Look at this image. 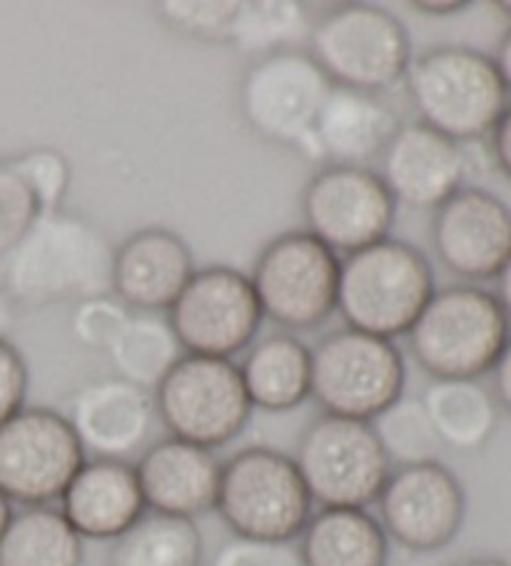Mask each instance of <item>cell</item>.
<instances>
[{
    "label": "cell",
    "mask_w": 511,
    "mask_h": 566,
    "mask_svg": "<svg viewBox=\"0 0 511 566\" xmlns=\"http://www.w3.org/2000/svg\"><path fill=\"white\" fill-rule=\"evenodd\" d=\"M113 248L81 214L43 212L0 265V292L13 307H48L111 292Z\"/></svg>",
    "instance_id": "cell-1"
},
{
    "label": "cell",
    "mask_w": 511,
    "mask_h": 566,
    "mask_svg": "<svg viewBox=\"0 0 511 566\" xmlns=\"http://www.w3.org/2000/svg\"><path fill=\"white\" fill-rule=\"evenodd\" d=\"M437 292L435 268L405 240H379L342 258L337 312L350 329L392 339L407 337Z\"/></svg>",
    "instance_id": "cell-2"
},
{
    "label": "cell",
    "mask_w": 511,
    "mask_h": 566,
    "mask_svg": "<svg viewBox=\"0 0 511 566\" xmlns=\"http://www.w3.org/2000/svg\"><path fill=\"white\" fill-rule=\"evenodd\" d=\"M407 95L419 123L459 145L489 138L509 93L491 55L469 45H435L411 57Z\"/></svg>",
    "instance_id": "cell-3"
},
{
    "label": "cell",
    "mask_w": 511,
    "mask_h": 566,
    "mask_svg": "<svg viewBox=\"0 0 511 566\" xmlns=\"http://www.w3.org/2000/svg\"><path fill=\"white\" fill-rule=\"evenodd\" d=\"M511 325L494 292L479 285L437 290L407 332L409 353L431 379H479L494 369Z\"/></svg>",
    "instance_id": "cell-4"
},
{
    "label": "cell",
    "mask_w": 511,
    "mask_h": 566,
    "mask_svg": "<svg viewBox=\"0 0 511 566\" xmlns=\"http://www.w3.org/2000/svg\"><path fill=\"white\" fill-rule=\"evenodd\" d=\"M307 53L334 87L385 95L411 63L407 25L387 8L342 3L312 21Z\"/></svg>",
    "instance_id": "cell-5"
},
{
    "label": "cell",
    "mask_w": 511,
    "mask_h": 566,
    "mask_svg": "<svg viewBox=\"0 0 511 566\" xmlns=\"http://www.w3.org/2000/svg\"><path fill=\"white\" fill-rule=\"evenodd\" d=\"M215 512L238 539L292 544L314 504L292 457L254 444L222 462Z\"/></svg>",
    "instance_id": "cell-6"
},
{
    "label": "cell",
    "mask_w": 511,
    "mask_h": 566,
    "mask_svg": "<svg viewBox=\"0 0 511 566\" xmlns=\"http://www.w3.org/2000/svg\"><path fill=\"white\" fill-rule=\"evenodd\" d=\"M407 363L392 339L342 327L312 349L310 399L322 415L372 422L405 397Z\"/></svg>",
    "instance_id": "cell-7"
},
{
    "label": "cell",
    "mask_w": 511,
    "mask_h": 566,
    "mask_svg": "<svg viewBox=\"0 0 511 566\" xmlns=\"http://www.w3.org/2000/svg\"><path fill=\"white\" fill-rule=\"evenodd\" d=\"M292 460L317 510H369L395 470L369 422L332 415L302 429Z\"/></svg>",
    "instance_id": "cell-8"
},
{
    "label": "cell",
    "mask_w": 511,
    "mask_h": 566,
    "mask_svg": "<svg viewBox=\"0 0 511 566\" xmlns=\"http://www.w3.org/2000/svg\"><path fill=\"white\" fill-rule=\"evenodd\" d=\"M340 262L307 230L270 240L250 272L262 317L290 335L322 327L337 312Z\"/></svg>",
    "instance_id": "cell-9"
},
{
    "label": "cell",
    "mask_w": 511,
    "mask_h": 566,
    "mask_svg": "<svg viewBox=\"0 0 511 566\" xmlns=\"http://www.w3.org/2000/svg\"><path fill=\"white\" fill-rule=\"evenodd\" d=\"M153 397L167 437L212 452L234 442L254 412L234 359L182 355Z\"/></svg>",
    "instance_id": "cell-10"
},
{
    "label": "cell",
    "mask_w": 511,
    "mask_h": 566,
    "mask_svg": "<svg viewBox=\"0 0 511 566\" xmlns=\"http://www.w3.org/2000/svg\"><path fill=\"white\" fill-rule=\"evenodd\" d=\"M332 83L302 48L254 55L240 83V111L262 140L307 150Z\"/></svg>",
    "instance_id": "cell-11"
},
{
    "label": "cell",
    "mask_w": 511,
    "mask_h": 566,
    "mask_svg": "<svg viewBox=\"0 0 511 566\" xmlns=\"http://www.w3.org/2000/svg\"><path fill=\"white\" fill-rule=\"evenodd\" d=\"M165 317L185 355L215 359L248 353L264 319L250 275L230 265L195 270Z\"/></svg>",
    "instance_id": "cell-12"
},
{
    "label": "cell",
    "mask_w": 511,
    "mask_h": 566,
    "mask_svg": "<svg viewBox=\"0 0 511 566\" xmlns=\"http://www.w3.org/2000/svg\"><path fill=\"white\" fill-rule=\"evenodd\" d=\"M85 460L71 419L51 407H25L0 424V492L11 504H58Z\"/></svg>",
    "instance_id": "cell-13"
},
{
    "label": "cell",
    "mask_w": 511,
    "mask_h": 566,
    "mask_svg": "<svg viewBox=\"0 0 511 566\" xmlns=\"http://www.w3.org/2000/svg\"><path fill=\"white\" fill-rule=\"evenodd\" d=\"M397 208L375 168L322 165L302 190L304 230L342 258L387 240Z\"/></svg>",
    "instance_id": "cell-14"
},
{
    "label": "cell",
    "mask_w": 511,
    "mask_h": 566,
    "mask_svg": "<svg viewBox=\"0 0 511 566\" xmlns=\"http://www.w3.org/2000/svg\"><path fill=\"white\" fill-rule=\"evenodd\" d=\"M387 539L415 554H435L457 539L467 520V492L447 464L395 467L377 496Z\"/></svg>",
    "instance_id": "cell-15"
},
{
    "label": "cell",
    "mask_w": 511,
    "mask_h": 566,
    "mask_svg": "<svg viewBox=\"0 0 511 566\" xmlns=\"http://www.w3.org/2000/svg\"><path fill=\"white\" fill-rule=\"evenodd\" d=\"M431 248L451 275L479 285L511 258V210L484 188H461L431 214Z\"/></svg>",
    "instance_id": "cell-16"
},
{
    "label": "cell",
    "mask_w": 511,
    "mask_h": 566,
    "mask_svg": "<svg viewBox=\"0 0 511 566\" xmlns=\"http://www.w3.org/2000/svg\"><path fill=\"white\" fill-rule=\"evenodd\" d=\"M377 172L397 205L435 212L465 188L469 155L465 145L449 140L425 123H401L379 158Z\"/></svg>",
    "instance_id": "cell-17"
},
{
    "label": "cell",
    "mask_w": 511,
    "mask_h": 566,
    "mask_svg": "<svg viewBox=\"0 0 511 566\" xmlns=\"http://www.w3.org/2000/svg\"><path fill=\"white\" fill-rule=\"evenodd\" d=\"M195 255L180 232L143 228L113 250L111 292L131 312L163 315L195 275Z\"/></svg>",
    "instance_id": "cell-18"
},
{
    "label": "cell",
    "mask_w": 511,
    "mask_h": 566,
    "mask_svg": "<svg viewBox=\"0 0 511 566\" xmlns=\"http://www.w3.org/2000/svg\"><path fill=\"white\" fill-rule=\"evenodd\" d=\"M67 419L85 454L127 462L150 442L157 422L155 397L121 377H105L75 395Z\"/></svg>",
    "instance_id": "cell-19"
},
{
    "label": "cell",
    "mask_w": 511,
    "mask_h": 566,
    "mask_svg": "<svg viewBox=\"0 0 511 566\" xmlns=\"http://www.w3.org/2000/svg\"><path fill=\"white\" fill-rule=\"evenodd\" d=\"M147 512L198 520L215 512L222 462L212 449L165 437L147 444L135 462Z\"/></svg>",
    "instance_id": "cell-20"
},
{
    "label": "cell",
    "mask_w": 511,
    "mask_h": 566,
    "mask_svg": "<svg viewBox=\"0 0 511 566\" xmlns=\"http://www.w3.org/2000/svg\"><path fill=\"white\" fill-rule=\"evenodd\" d=\"M399 115L385 95L332 87L304 155L324 165L369 168L399 130Z\"/></svg>",
    "instance_id": "cell-21"
},
{
    "label": "cell",
    "mask_w": 511,
    "mask_h": 566,
    "mask_svg": "<svg viewBox=\"0 0 511 566\" xmlns=\"http://www.w3.org/2000/svg\"><path fill=\"white\" fill-rule=\"evenodd\" d=\"M58 510L83 542H115L147 512L135 464L91 457L65 486Z\"/></svg>",
    "instance_id": "cell-22"
},
{
    "label": "cell",
    "mask_w": 511,
    "mask_h": 566,
    "mask_svg": "<svg viewBox=\"0 0 511 566\" xmlns=\"http://www.w3.org/2000/svg\"><path fill=\"white\" fill-rule=\"evenodd\" d=\"M240 377L252 409L292 412L312 392V349L290 332L258 337L242 355Z\"/></svg>",
    "instance_id": "cell-23"
},
{
    "label": "cell",
    "mask_w": 511,
    "mask_h": 566,
    "mask_svg": "<svg viewBox=\"0 0 511 566\" xmlns=\"http://www.w3.org/2000/svg\"><path fill=\"white\" fill-rule=\"evenodd\" d=\"M389 539L369 510H314L298 536L304 566H387Z\"/></svg>",
    "instance_id": "cell-24"
},
{
    "label": "cell",
    "mask_w": 511,
    "mask_h": 566,
    "mask_svg": "<svg viewBox=\"0 0 511 566\" xmlns=\"http://www.w3.org/2000/svg\"><path fill=\"white\" fill-rule=\"evenodd\" d=\"M445 449L479 452L499 424V405L479 379H431L419 397Z\"/></svg>",
    "instance_id": "cell-25"
},
{
    "label": "cell",
    "mask_w": 511,
    "mask_h": 566,
    "mask_svg": "<svg viewBox=\"0 0 511 566\" xmlns=\"http://www.w3.org/2000/svg\"><path fill=\"white\" fill-rule=\"evenodd\" d=\"M85 544L58 506H23L0 534V566H83Z\"/></svg>",
    "instance_id": "cell-26"
},
{
    "label": "cell",
    "mask_w": 511,
    "mask_h": 566,
    "mask_svg": "<svg viewBox=\"0 0 511 566\" xmlns=\"http://www.w3.org/2000/svg\"><path fill=\"white\" fill-rule=\"evenodd\" d=\"M205 542L192 520L145 512L111 542L105 566H202Z\"/></svg>",
    "instance_id": "cell-27"
},
{
    "label": "cell",
    "mask_w": 511,
    "mask_h": 566,
    "mask_svg": "<svg viewBox=\"0 0 511 566\" xmlns=\"http://www.w3.org/2000/svg\"><path fill=\"white\" fill-rule=\"evenodd\" d=\"M105 355L111 357L115 377L155 392L185 353L167 317L133 312Z\"/></svg>",
    "instance_id": "cell-28"
},
{
    "label": "cell",
    "mask_w": 511,
    "mask_h": 566,
    "mask_svg": "<svg viewBox=\"0 0 511 566\" xmlns=\"http://www.w3.org/2000/svg\"><path fill=\"white\" fill-rule=\"evenodd\" d=\"M310 28V13L304 11L302 3L254 0V3H240L232 45L258 55L284 51V48H300V43H307Z\"/></svg>",
    "instance_id": "cell-29"
},
{
    "label": "cell",
    "mask_w": 511,
    "mask_h": 566,
    "mask_svg": "<svg viewBox=\"0 0 511 566\" xmlns=\"http://www.w3.org/2000/svg\"><path fill=\"white\" fill-rule=\"evenodd\" d=\"M372 429L385 449L392 467H407L421 462H437L441 447L435 424L427 415L421 399L399 397L377 419H372Z\"/></svg>",
    "instance_id": "cell-30"
},
{
    "label": "cell",
    "mask_w": 511,
    "mask_h": 566,
    "mask_svg": "<svg viewBox=\"0 0 511 566\" xmlns=\"http://www.w3.org/2000/svg\"><path fill=\"white\" fill-rule=\"evenodd\" d=\"M157 15L175 33L205 43H232L240 15V0H165Z\"/></svg>",
    "instance_id": "cell-31"
},
{
    "label": "cell",
    "mask_w": 511,
    "mask_h": 566,
    "mask_svg": "<svg viewBox=\"0 0 511 566\" xmlns=\"http://www.w3.org/2000/svg\"><path fill=\"white\" fill-rule=\"evenodd\" d=\"M41 214V205L13 163L0 160V265L21 245Z\"/></svg>",
    "instance_id": "cell-32"
},
{
    "label": "cell",
    "mask_w": 511,
    "mask_h": 566,
    "mask_svg": "<svg viewBox=\"0 0 511 566\" xmlns=\"http://www.w3.org/2000/svg\"><path fill=\"white\" fill-rule=\"evenodd\" d=\"M131 315L133 312L113 292H103V295L75 302L71 332L77 345L95 349V353H107Z\"/></svg>",
    "instance_id": "cell-33"
},
{
    "label": "cell",
    "mask_w": 511,
    "mask_h": 566,
    "mask_svg": "<svg viewBox=\"0 0 511 566\" xmlns=\"http://www.w3.org/2000/svg\"><path fill=\"white\" fill-rule=\"evenodd\" d=\"M11 163L35 195L41 212L63 210V200L67 188H71V165H67L63 153L53 148H35L18 155Z\"/></svg>",
    "instance_id": "cell-34"
},
{
    "label": "cell",
    "mask_w": 511,
    "mask_h": 566,
    "mask_svg": "<svg viewBox=\"0 0 511 566\" xmlns=\"http://www.w3.org/2000/svg\"><path fill=\"white\" fill-rule=\"evenodd\" d=\"M28 387H31V373L25 357L11 339L0 337V424L28 407Z\"/></svg>",
    "instance_id": "cell-35"
},
{
    "label": "cell",
    "mask_w": 511,
    "mask_h": 566,
    "mask_svg": "<svg viewBox=\"0 0 511 566\" xmlns=\"http://www.w3.org/2000/svg\"><path fill=\"white\" fill-rule=\"evenodd\" d=\"M212 566H304L292 544L250 542L232 536L215 554Z\"/></svg>",
    "instance_id": "cell-36"
},
{
    "label": "cell",
    "mask_w": 511,
    "mask_h": 566,
    "mask_svg": "<svg viewBox=\"0 0 511 566\" xmlns=\"http://www.w3.org/2000/svg\"><path fill=\"white\" fill-rule=\"evenodd\" d=\"M489 155L497 170L511 180V103L499 115V120L489 133Z\"/></svg>",
    "instance_id": "cell-37"
},
{
    "label": "cell",
    "mask_w": 511,
    "mask_h": 566,
    "mask_svg": "<svg viewBox=\"0 0 511 566\" xmlns=\"http://www.w3.org/2000/svg\"><path fill=\"white\" fill-rule=\"evenodd\" d=\"M491 395H494L499 409L511 417V337L504 347V353L499 355L494 369H491Z\"/></svg>",
    "instance_id": "cell-38"
},
{
    "label": "cell",
    "mask_w": 511,
    "mask_h": 566,
    "mask_svg": "<svg viewBox=\"0 0 511 566\" xmlns=\"http://www.w3.org/2000/svg\"><path fill=\"white\" fill-rule=\"evenodd\" d=\"M497 65V73L501 77V83H504L507 93H511V28L504 33V38H501L499 45H497V53L494 57H491Z\"/></svg>",
    "instance_id": "cell-39"
},
{
    "label": "cell",
    "mask_w": 511,
    "mask_h": 566,
    "mask_svg": "<svg viewBox=\"0 0 511 566\" xmlns=\"http://www.w3.org/2000/svg\"><path fill=\"white\" fill-rule=\"evenodd\" d=\"M494 297L511 325V258L507 260V265L501 268L499 275L494 277Z\"/></svg>",
    "instance_id": "cell-40"
},
{
    "label": "cell",
    "mask_w": 511,
    "mask_h": 566,
    "mask_svg": "<svg viewBox=\"0 0 511 566\" xmlns=\"http://www.w3.org/2000/svg\"><path fill=\"white\" fill-rule=\"evenodd\" d=\"M415 11L421 15H431V18H445V15H457L461 11H467L469 3H459V0H447V3H411Z\"/></svg>",
    "instance_id": "cell-41"
},
{
    "label": "cell",
    "mask_w": 511,
    "mask_h": 566,
    "mask_svg": "<svg viewBox=\"0 0 511 566\" xmlns=\"http://www.w3.org/2000/svg\"><path fill=\"white\" fill-rule=\"evenodd\" d=\"M13 312L15 307L8 302V297L0 292V337H6V332L13 325Z\"/></svg>",
    "instance_id": "cell-42"
},
{
    "label": "cell",
    "mask_w": 511,
    "mask_h": 566,
    "mask_svg": "<svg viewBox=\"0 0 511 566\" xmlns=\"http://www.w3.org/2000/svg\"><path fill=\"white\" fill-rule=\"evenodd\" d=\"M451 566H511L504 559H494V556H469V559H461Z\"/></svg>",
    "instance_id": "cell-43"
},
{
    "label": "cell",
    "mask_w": 511,
    "mask_h": 566,
    "mask_svg": "<svg viewBox=\"0 0 511 566\" xmlns=\"http://www.w3.org/2000/svg\"><path fill=\"white\" fill-rule=\"evenodd\" d=\"M11 516H13V504L8 502V496L0 492V534L6 532V526H8V522H11Z\"/></svg>",
    "instance_id": "cell-44"
},
{
    "label": "cell",
    "mask_w": 511,
    "mask_h": 566,
    "mask_svg": "<svg viewBox=\"0 0 511 566\" xmlns=\"http://www.w3.org/2000/svg\"><path fill=\"white\" fill-rule=\"evenodd\" d=\"M497 8L501 13H504L507 18H511V0H501V3H497Z\"/></svg>",
    "instance_id": "cell-45"
}]
</instances>
